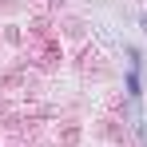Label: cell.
Segmentation results:
<instances>
[{"label":"cell","mask_w":147,"mask_h":147,"mask_svg":"<svg viewBox=\"0 0 147 147\" xmlns=\"http://www.w3.org/2000/svg\"><path fill=\"white\" fill-rule=\"evenodd\" d=\"M139 28H143V36H147V12H143V16H139Z\"/></svg>","instance_id":"cell-2"},{"label":"cell","mask_w":147,"mask_h":147,"mask_svg":"<svg viewBox=\"0 0 147 147\" xmlns=\"http://www.w3.org/2000/svg\"><path fill=\"white\" fill-rule=\"evenodd\" d=\"M123 92H127V99H131V103H139V99H143V80H139V68H127V72H123Z\"/></svg>","instance_id":"cell-1"}]
</instances>
